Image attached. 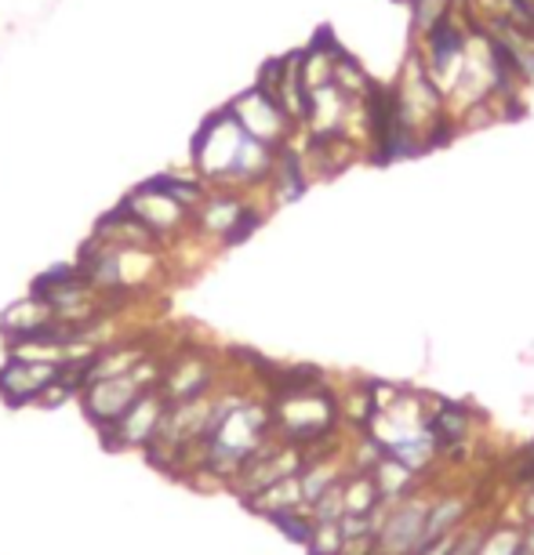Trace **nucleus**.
<instances>
[{
  "mask_svg": "<svg viewBox=\"0 0 534 555\" xmlns=\"http://www.w3.org/2000/svg\"><path fill=\"white\" fill-rule=\"evenodd\" d=\"M425 501L404 498L400 505L385 508V519L374 538V555H418L425 548Z\"/></svg>",
  "mask_w": 534,
  "mask_h": 555,
  "instance_id": "20e7f679",
  "label": "nucleus"
},
{
  "mask_svg": "<svg viewBox=\"0 0 534 555\" xmlns=\"http://www.w3.org/2000/svg\"><path fill=\"white\" fill-rule=\"evenodd\" d=\"M371 479L374 487H379V498L385 505H393V501H404L411 494V483H415V473L407 465H400L393 454H382L379 465L371 468Z\"/></svg>",
  "mask_w": 534,
  "mask_h": 555,
  "instance_id": "ddd939ff",
  "label": "nucleus"
},
{
  "mask_svg": "<svg viewBox=\"0 0 534 555\" xmlns=\"http://www.w3.org/2000/svg\"><path fill=\"white\" fill-rule=\"evenodd\" d=\"M298 479H302V494H306V508L323 494V490L339 483V479H334V465H328V461H309V465H302Z\"/></svg>",
  "mask_w": 534,
  "mask_h": 555,
  "instance_id": "a211bd4d",
  "label": "nucleus"
},
{
  "mask_svg": "<svg viewBox=\"0 0 534 555\" xmlns=\"http://www.w3.org/2000/svg\"><path fill=\"white\" fill-rule=\"evenodd\" d=\"M229 109H233L237 124L251 134V139H258V142L269 139L274 145L284 139L288 113H284V106H280L277 99H269L262 88H247L237 102H229Z\"/></svg>",
  "mask_w": 534,
  "mask_h": 555,
  "instance_id": "39448f33",
  "label": "nucleus"
},
{
  "mask_svg": "<svg viewBox=\"0 0 534 555\" xmlns=\"http://www.w3.org/2000/svg\"><path fill=\"white\" fill-rule=\"evenodd\" d=\"M309 508H313V522H342V516H345V490H342V483L323 490V494L313 501Z\"/></svg>",
  "mask_w": 534,
  "mask_h": 555,
  "instance_id": "aec40b11",
  "label": "nucleus"
},
{
  "mask_svg": "<svg viewBox=\"0 0 534 555\" xmlns=\"http://www.w3.org/2000/svg\"><path fill=\"white\" fill-rule=\"evenodd\" d=\"M142 185H145V190H153V193L167 196L171 204L186 207V211H193V207H201V204H204V185H201V182H193V178L156 175V178H150V182H142Z\"/></svg>",
  "mask_w": 534,
  "mask_h": 555,
  "instance_id": "4468645a",
  "label": "nucleus"
},
{
  "mask_svg": "<svg viewBox=\"0 0 534 555\" xmlns=\"http://www.w3.org/2000/svg\"><path fill=\"white\" fill-rule=\"evenodd\" d=\"M156 378V371L150 374V363H139L131 374H120V378H102V382H88L80 389V403L84 414L91 417L99 428L117 425L128 406L139 400L142 392H150V382Z\"/></svg>",
  "mask_w": 534,
  "mask_h": 555,
  "instance_id": "f257e3e1",
  "label": "nucleus"
},
{
  "mask_svg": "<svg viewBox=\"0 0 534 555\" xmlns=\"http://www.w3.org/2000/svg\"><path fill=\"white\" fill-rule=\"evenodd\" d=\"M452 548H455V533H452V538H440L433 544H425L418 555H452Z\"/></svg>",
  "mask_w": 534,
  "mask_h": 555,
  "instance_id": "393cba45",
  "label": "nucleus"
},
{
  "mask_svg": "<svg viewBox=\"0 0 534 555\" xmlns=\"http://www.w3.org/2000/svg\"><path fill=\"white\" fill-rule=\"evenodd\" d=\"M466 516V501L462 498H444L436 505H429L425 512V544H433L440 538H452L455 527Z\"/></svg>",
  "mask_w": 534,
  "mask_h": 555,
  "instance_id": "2eb2a0df",
  "label": "nucleus"
},
{
  "mask_svg": "<svg viewBox=\"0 0 534 555\" xmlns=\"http://www.w3.org/2000/svg\"><path fill=\"white\" fill-rule=\"evenodd\" d=\"M469 425H473V417H469L462 403H440L436 414L425 422V433L433 436L440 447H455L469 436Z\"/></svg>",
  "mask_w": 534,
  "mask_h": 555,
  "instance_id": "9b49d317",
  "label": "nucleus"
},
{
  "mask_svg": "<svg viewBox=\"0 0 534 555\" xmlns=\"http://www.w3.org/2000/svg\"><path fill=\"white\" fill-rule=\"evenodd\" d=\"M51 320H59L55 317V309L48 306V301H40V298H23V301H15L12 309L0 317V334H4L8 341H18V338H26L29 331H37V327H44V323Z\"/></svg>",
  "mask_w": 534,
  "mask_h": 555,
  "instance_id": "6e6552de",
  "label": "nucleus"
},
{
  "mask_svg": "<svg viewBox=\"0 0 534 555\" xmlns=\"http://www.w3.org/2000/svg\"><path fill=\"white\" fill-rule=\"evenodd\" d=\"M262 225V215L255 211V207H244V211L237 215V222L226 229V236H223V244L226 247H237V244H244V240L255 233V229Z\"/></svg>",
  "mask_w": 534,
  "mask_h": 555,
  "instance_id": "5701e85b",
  "label": "nucleus"
},
{
  "mask_svg": "<svg viewBox=\"0 0 534 555\" xmlns=\"http://www.w3.org/2000/svg\"><path fill=\"white\" fill-rule=\"evenodd\" d=\"M164 411H167V400L164 392H142L139 400L128 406V414L120 417L117 425L102 428V443L110 450H142L150 447L156 433H161V422H164Z\"/></svg>",
  "mask_w": 534,
  "mask_h": 555,
  "instance_id": "7ed1b4c3",
  "label": "nucleus"
},
{
  "mask_svg": "<svg viewBox=\"0 0 534 555\" xmlns=\"http://www.w3.org/2000/svg\"><path fill=\"white\" fill-rule=\"evenodd\" d=\"M462 48H466V37H462V29L452 23V15L440 18V23L429 29V77L444 69H455V62L462 59Z\"/></svg>",
  "mask_w": 534,
  "mask_h": 555,
  "instance_id": "1a4fd4ad",
  "label": "nucleus"
},
{
  "mask_svg": "<svg viewBox=\"0 0 534 555\" xmlns=\"http://www.w3.org/2000/svg\"><path fill=\"white\" fill-rule=\"evenodd\" d=\"M240 211H244V207H240V201H233V196H218V201H204V225L226 236V229L237 222V215H240Z\"/></svg>",
  "mask_w": 534,
  "mask_h": 555,
  "instance_id": "6ab92c4d",
  "label": "nucleus"
},
{
  "mask_svg": "<svg viewBox=\"0 0 534 555\" xmlns=\"http://www.w3.org/2000/svg\"><path fill=\"white\" fill-rule=\"evenodd\" d=\"M269 522H274V527L284 533L288 541L302 544V548L309 544L313 527H317V522H313V512H302V508H295V512H277V516H269Z\"/></svg>",
  "mask_w": 534,
  "mask_h": 555,
  "instance_id": "f3484780",
  "label": "nucleus"
},
{
  "mask_svg": "<svg viewBox=\"0 0 534 555\" xmlns=\"http://www.w3.org/2000/svg\"><path fill=\"white\" fill-rule=\"evenodd\" d=\"M251 512L258 516H277V512H295V508H306V494H302V479L298 476H284L277 483H269L262 494H255L247 501Z\"/></svg>",
  "mask_w": 534,
  "mask_h": 555,
  "instance_id": "9d476101",
  "label": "nucleus"
},
{
  "mask_svg": "<svg viewBox=\"0 0 534 555\" xmlns=\"http://www.w3.org/2000/svg\"><path fill=\"white\" fill-rule=\"evenodd\" d=\"M520 544H523V533L506 527V530L484 533V541H480V555H520Z\"/></svg>",
  "mask_w": 534,
  "mask_h": 555,
  "instance_id": "412c9836",
  "label": "nucleus"
},
{
  "mask_svg": "<svg viewBox=\"0 0 534 555\" xmlns=\"http://www.w3.org/2000/svg\"><path fill=\"white\" fill-rule=\"evenodd\" d=\"M306 548L313 555H339L342 552V527L339 522H317Z\"/></svg>",
  "mask_w": 534,
  "mask_h": 555,
  "instance_id": "4be33fe9",
  "label": "nucleus"
},
{
  "mask_svg": "<svg viewBox=\"0 0 534 555\" xmlns=\"http://www.w3.org/2000/svg\"><path fill=\"white\" fill-rule=\"evenodd\" d=\"M480 541H484V533H466V538H455L452 555H480Z\"/></svg>",
  "mask_w": 534,
  "mask_h": 555,
  "instance_id": "b1692460",
  "label": "nucleus"
},
{
  "mask_svg": "<svg viewBox=\"0 0 534 555\" xmlns=\"http://www.w3.org/2000/svg\"><path fill=\"white\" fill-rule=\"evenodd\" d=\"M523 490H527V494L534 498V465L527 468V476H523Z\"/></svg>",
  "mask_w": 534,
  "mask_h": 555,
  "instance_id": "a878e982",
  "label": "nucleus"
},
{
  "mask_svg": "<svg viewBox=\"0 0 534 555\" xmlns=\"http://www.w3.org/2000/svg\"><path fill=\"white\" fill-rule=\"evenodd\" d=\"M436 450H440L436 439L429 436L425 428H415V433H407V436L396 439L393 447H385V454H393L396 461H400V465H407L418 476V473H425V468L433 465Z\"/></svg>",
  "mask_w": 534,
  "mask_h": 555,
  "instance_id": "f8f14e48",
  "label": "nucleus"
},
{
  "mask_svg": "<svg viewBox=\"0 0 534 555\" xmlns=\"http://www.w3.org/2000/svg\"><path fill=\"white\" fill-rule=\"evenodd\" d=\"M207 385H212V366H207L201 356H186V360H178L171 371L164 374V400L167 403L201 400Z\"/></svg>",
  "mask_w": 534,
  "mask_h": 555,
  "instance_id": "0eeeda50",
  "label": "nucleus"
},
{
  "mask_svg": "<svg viewBox=\"0 0 534 555\" xmlns=\"http://www.w3.org/2000/svg\"><path fill=\"white\" fill-rule=\"evenodd\" d=\"M302 473V450L298 447H288V450H280V454L274 457H251L244 468L237 473V498L247 501L262 494L269 483H277V479H284V476H298Z\"/></svg>",
  "mask_w": 534,
  "mask_h": 555,
  "instance_id": "423d86ee",
  "label": "nucleus"
},
{
  "mask_svg": "<svg viewBox=\"0 0 534 555\" xmlns=\"http://www.w3.org/2000/svg\"><path fill=\"white\" fill-rule=\"evenodd\" d=\"M342 490H345V516H371V512L382 508L379 487H374L371 473H356L353 479H345Z\"/></svg>",
  "mask_w": 534,
  "mask_h": 555,
  "instance_id": "dca6fc26",
  "label": "nucleus"
},
{
  "mask_svg": "<svg viewBox=\"0 0 534 555\" xmlns=\"http://www.w3.org/2000/svg\"><path fill=\"white\" fill-rule=\"evenodd\" d=\"M62 360H34V356H12L0 366V400L8 406H26L59 385Z\"/></svg>",
  "mask_w": 534,
  "mask_h": 555,
  "instance_id": "f03ea898",
  "label": "nucleus"
}]
</instances>
